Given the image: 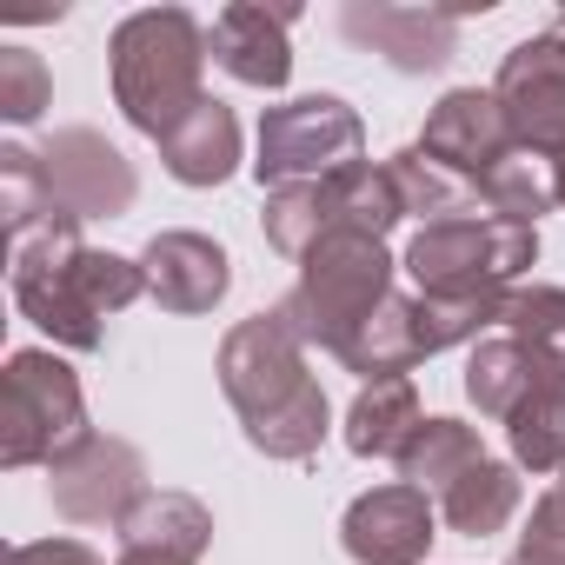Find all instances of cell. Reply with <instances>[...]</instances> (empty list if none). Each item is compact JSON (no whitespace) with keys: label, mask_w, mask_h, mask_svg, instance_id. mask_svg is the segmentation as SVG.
Masks as SVG:
<instances>
[{"label":"cell","mask_w":565,"mask_h":565,"mask_svg":"<svg viewBox=\"0 0 565 565\" xmlns=\"http://www.w3.org/2000/svg\"><path fill=\"white\" fill-rule=\"evenodd\" d=\"M340 34L366 54H380L399 74H439L459 47L452 8H393V0H353L340 14Z\"/></svg>","instance_id":"obj_12"},{"label":"cell","mask_w":565,"mask_h":565,"mask_svg":"<svg viewBox=\"0 0 565 565\" xmlns=\"http://www.w3.org/2000/svg\"><path fill=\"white\" fill-rule=\"evenodd\" d=\"M160 167L180 186H226L239 167V120L226 100H200L167 140H160Z\"/></svg>","instance_id":"obj_18"},{"label":"cell","mask_w":565,"mask_h":565,"mask_svg":"<svg viewBox=\"0 0 565 565\" xmlns=\"http://www.w3.org/2000/svg\"><path fill=\"white\" fill-rule=\"evenodd\" d=\"M539 386H565L558 380V366L552 360H539L525 340H512V333H499V340H479L472 347V360H466V399L486 413V419H512Z\"/></svg>","instance_id":"obj_17"},{"label":"cell","mask_w":565,"mask_h":565,"mask_svg":"<svg viewBox=\"0 0 565 565\" xmlns=\"http://www.w3.org/2000/svg\"><path fill=\"white\" fill-rule=\"evenodd\" d=\"M213 545V512L193 492H147L120 519V558L114 565H200Z\"/></svg>","instance_id":"obj_16"},{"label":"cell","mask_w":565,"mask_h":565,"mask_svg":"<svg viewBox=\"0 0 565 565\" xmlns=\"http://www.w3.org/2000/svg\"><path fill=\"white\" fill-rule=\"evenodd\" d=\"M140 266H147V294L167 313H213L233 287V259L206 233H153Z\"/></svg>","instance_id":"obj_14"},{"label":"cell","mask_w":565,"mask_h":565,"mask_svg":"<svg viewBox=\"0 0 565 565\" xmlns=\"http://www.w3.org/2000/svg\"><path fill=\"white\" fill-rule=\"evenodd\" d=\"M47 499L74 525H120L147 499V459L114 433H87L67 459L47 466Z\"/></svg>","instance_id":"obj_9"},{"label":"cell","mask_w":565,"mask_h":565,"mask_svg":"<svg viewBox=\"0 0 565 565\" xmlns=\"http://www.w3.org/2000/svg\"><path fill=\"white\" fill-rule=\"evenodd\" d=\"M539 259V226L499 220V213H452L413 233L406 273L426 300H479L512 294V279Z\"/></svg>","instance_id":"obj_5"},{"label":"cell","mask_w":565,"mask_h":565,"mask_svg":"<svg viewBox=\"0 0 565 565\" xmlns=\"http://www.w3.org/2000/svg\"><path fill=\"white\" fill-rule=\"evenodd\" d=\"M386 173H393L399 206H406V213H419L426 226H433V220H452V213H479V193H472L466 180H452L439 160H426V153H419V140H413V147H399V153L386 160Z\"/></svg>","instance_id":"obj_25"},{"label":"cell","mask_w":565,"mask_h":565,"mask_svg":"<svg viewBox=\"0 0 565 565\" xmlns=\"http://www.w3.org/2000/svg\"><path fill=\"white\" fill-rule=\"evenodd\" d=\"M0 220H8V239H28V233H41V226L74 220V213L54 200L41 153H28V147H0Z\"/></svg>","instance_id":"obj_24"},{"label":"cell","mask_w":565,"mask_h":565,"mask_svg":"<svg viewBox=\"0 0 565 565\" xmlns=\"http://www.w3.org/2000/svg\"><path fill=\"white\" fill-rule=\"evenodd\" d=\"M220 393L233 399L246 446L279 466H307L327 446L333 406L307 373V347L279 313H253L220 340Z\"/></svg>","instance_id":"obj_1"},{"label":"cell","mask_w":565,"mask_h":565,"mask_svg":"<svg viewBox=\"0 0 565 565\" xmlns=\"http://www.w3.org/2000/svg\"><path fill=\"white\" fill-rule=\"evenodd\" d=\"M206 28L186 8H140L114 28V107L147 140H167L206 94Z\"/></svg>","instance_id":"obj_3"},{"label":"cell","mask_w":565,"mask_h":565,"mask_svg":"<svg viewBox=\"0 0 565 565\" xmlns=\"http://www.w3.org/2000/svg\"><path fill=\"white\" fill-rule=\"evenodd\" d=\"M492 100L512 127V147L565 160V14L499 61Z\"/></svg>","instance_id":"obj_8"},{"label":"cell","mask_w":565,"mask_h":565,"mask_svg":"<svg viewBox=\"0 0 565 565\" xmlns=\"http://www.w3.org/2000/svg\"><path fill=\"white\" fill-rule=\"evenodd\" d=\"M512 565H565V472L539 492V505H532V519L519 532Z\"/></svg>","instance_id":"obj_29"},{"label":"cell","mask_w":565,"mask_h":565,"mask_svg":"<svg viewBox=\"0 0 565 565\" xmlns=\"http://www.w3.org/2000/svg\"><path fill=\"white\" fill-rule=\"evenodd\" d=\"M266 246L287 253V259H307L327 233H340V200H333V180H307V186H279L266 193Z\"/></svg>","instance_id":"obj_22"},{"label":"cell","mask_w":565,"mask_h":565,"mask_svg":"<svg viewBox=\"0 0 565 565\" xmlns=\"http://www.w3.org/2000/svg\"><path fill=\"white\" fill-rule=\"evenodd\" d=\"M419 393H413V380L399 373V380H366L360 386V399L347 406V446L360 452V459H399L406 452V439L419 433Z\"/></svg>","instance_id":"obj_19"},{"label":"cell","mask_w":565,"mask_h":565,"mask_svg":"<svg viewBox=\"0 0 565 565\" xmlns=\"http://www.w3.org/2000/svg\"><path fill=\"white\" fill-rule=\"evenodd\" d=\"M41 167H47L54 200H61L74 220H120V213L140 200L134 160H127L107 134H94V127H61V134L41 147Z\"/></svg>","instance_id":"obj_10"},{"label":"cell","mask_w":565,"mask_h":565,"mask_svg":"<svg viewBox=\"0 0 565 565\" xmlns=\"http://www.w3.org/2000/svg\"><path fill=\"white\" fill-rule=\"evenodd\" d=\"M505 446L519 472H565V386H539L505 419Z\"/></svg>","instance_id":"obj_26"},{"label":"cell","mask_w":565,"mask_h":565,"mask_svg":"<svg viewBox=\"0 0 565 565\" xmlns=\"http://www.w3.org/2000/svg\"><path fill=\"white\" fill-rule=\"evenodd\" d=\"M140 294H147V266L120 259V253H100V246H81V220H61V226H41V233L14 239V300H21V313L74 353H100V340H107L100 320L127 313Z\"/></svg>","instance_id":"obj_2"},{"label":"cell","mask_w":565,"mask_h":565,"mask_svg":"<svg viewBox=\"0 0 565 565\" xmlns=\"http://www.w3.org/2000/svg\"><path fill=\"white\" fill-rule=\"evenodd\" d=\"M287 28H294V8L233 0V8L213 21L206 47H213V61H220L239 87L273 94V87H287V74H294V41H287Z\"/></svg>","instance_id":"obj_15"},{"label":"cell","mask_w":565,"mask_h":565,"mask_svg":"<svg viewBox=\"0 0 565 565\" xmlns=\"http://www.w3.org/2000/svg\"><path fill=\"white\" fill-rule=\"evenodd\" d=\"M419 153H426V160H439L452 180H466V186L479 193V180L512 153V127H505V114H499L492 87H486V94H479V87H452V94L426 114Z\"/></svg>","instance_id":"obj_13"},{"label":"cell","mask_w":565,"mask_h":565,"mask_svg":"<svg viewBox=\"0 0 565 565\" xmlns=\"http://www.w3.org/2000/svg\"><path fill=\"white\" fill-rule=\"evenodd\" d=\"M558 206H565V160H558Z\"/></svg>","instance_id":"obj_31"},{"label":"cell","mask_w":565,"mask_h":565,"mask_svg":"<svg viewBox=\"0 0 565 565\" xmlns=\"http://www.w3.org/2000/svg\"><path fill=\"white\" fill-rule=\"evenodd\" d=\"M479 459H486L479 426H466V419H419V433L406 439V452H399L393 466H399V486H419V492L439 505V492H446L459 472H472Z\"/></svg>","instance_id":"obj_20"},{"label":"cell","mask_w":565,"mask_h":565,"mask_svg":"<svg viewBox=\"0 0 565 565\" xmlns=\"http://www.w3.org/2000/svg\"><path fill=\"white\" fill-rule=\"evenodd\" d=\"M439 505L419 486H373L347 505L340 519V545L353 565H419L433 552Z\"/></svg>","instance_id":"obj_11"},{"label":"cell","mask_w":565,"mask_h":565,"mask_svg":"<svg viewBox=\"0 0 565 565\" xmlns=\"http://www.w3.org/2000/svg\"><path fill=\"white\" fill-rule=\"evenodd\" d=\"M0 565H107V558L81 539H34V545H8Z\"/></svg>","instance_id":"obj_30"},{"label":"cell","mask_w":565,"mask_h":565,"mask_svg":"<svg viewBox=\"0 0 565 565\" xmlns=\"http://www.w3.org/2000/svg\"><path fill=\"white\" fill-rule=\"evenodd\" d=\"M54 107V74L41 54L28 47H0V120L8 127H34Z\"/></svg>","instance_id":"obj_28"},{"label":"cell","mask_w":565,"mask_h":565,"mask_svg":"<svg viewBox=\"0 0 565 565\" xmlns=\"http://www.w3.org/2000/svg\"><path fill=\"white\" fill-rule=\"evenodd\" d=\"M512 512H519V466H499V459H479L439 492V519L459 539H492L512 525Z\"/></svg>","instance_id":"obj_21"},{"label":"cell","mask_w":565,"mask_h":565,"mask_svg":"<svg viewBox=\"0 0 565 565\" xmlns=\"http://www.w3.org/2000/svg\"><path fill=\"white\" fill-rule=\"evenodd\" d=\"M479 206H486V213H499V220L539 226V213H552V206H558V160L512 147V153L479 180Z\"/></svg>","instance_id":"obj_23"},{"label":"cell","mask_w":565,"mask_h":565,"mask_svg":"<svg viewBox=\"0 0 565 565\" xmlns=\"http://www.w3.org/2000/svg\"><path fill=\"white\" fill-rule=\"evenodd\" d=\"M87 439V399L67 360L21 347L0 373V466L28 472V466H54Z\"/></svg>","instance_id":"obj_6"},{"label":"cell","mask_w":565,"mask_h":565,"mask_svg":"<svg viewBox=\"0 0 565 565\" xmlns=\"http://www.w3.org/2000/svg\"><path fill=\"white\" fill-rule=\"evenodd\" d=\"M499 327L512 340H525L539 360H552L558 380H565V287H512Z\"/></svg>","instance_id":"obj_27"},{"label":"cell","mask_w":565,"mask_h":565,"mask_svg":"<svg viewBox=\"0 0 565 565\" xmlns=\"http://www.w3.org/2000/svg\"><path fill=\"white\" fill-rule=\"evenodd\" d=\"M393 300V259H386V239L373 233H327L307 259H300V279L294 294L279 300L273 313L287 320V333L300 347H327V353H347L353 333Z\"/></svg>","instance_id":"obj_4"},{"label":"cell","mask_w":565,"mask_h":565,"mask_svg":"<svg viewBox=\"0 0 565 565\" xmlns=\"http://www.w3.org/2000/svg\"><path fill=\"white\" fill-rule=\"evenodd\" d=\"M366 160V127L340 94H307L287 107H266L259 114V160L253 180L266 193L279 186H307V180H333L347 167Z\"/></svg>","instance_id":"obj_7"}]
</instances>
